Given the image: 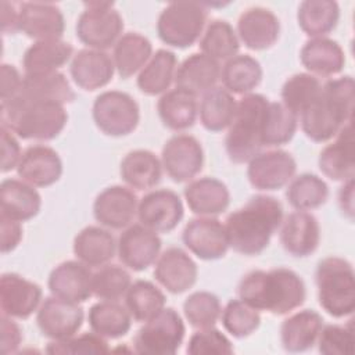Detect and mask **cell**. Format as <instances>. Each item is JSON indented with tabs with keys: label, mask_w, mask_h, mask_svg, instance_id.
I'll return each instance as SVG.
<instances>
[{
	"label": "cell",
	"mask_w": 355,
	"mask_h": 355,
	"mask_svg": "<svg viewBox=\"0 0 355 355\" xmlns=\"http://www.w3.org/2000/svg\"><path fill=\"white\" fill-rule=\"evenodd\" d=\"M49 354H107L110 352L108 343L104 337L92 333H83L80 336H72L64 340H53L47 347Z\"/></svg>",
	"instance_id": "51"
},
{
	"label": "cell",
	"mask_w": 355,
	"mask_h": 355,
	"mask_svg": "<svg viewBox=\"0 0 355 355\" xmlns=\"http://www.w3.org/2000/svg\"><path fill=\"white\" fill-rule=\"evenodd\" d=\"M164 293L148 280H136L125 294V304L136 322H147L165 308Z\"/></svg>",
	"instance_id": "45"
},
{
	"label": "cell",
	"mask_w": 355,
	"mask_h": 355,
	"mask_svg": "<svg viewBox=\"0 0 355 355\" xmlns=\"http://www.w3.org/2000/svg\"><path fill=\"white\" fill-rule=\"evenodd\" d=\"M83 309L72 301L55 295L46 298L36 315L42 334L50 340H64L75 336L83 324Z\"/></svg>",
	"instance_id": "14"
},
{
	"label": "cell",
	"mask_w": 355,
	"mask_h": 355,
	"mask_svg": "<svg viewBox=\"0 0 355 355\" xmlns=\"http://www.w3.org/2000/svg\"><path fill=\"white\" fill-rule=\"evenodd\" d=\"M184 208L178 193L158 189L147 193L137 207L140 223L157 233L172 232L182 220Z\"/></svg>",
	"instance_id": "13"
},
{
	"label": "cell",
	"mask_w": 355,
	"mask_h": 355,
	"mask_svg": "<svg viewBox=\"0 0 355 355\" xmlns=\"http://www.w3.org/2000/svg\"><path fill=\"white\" fill-rule=\"evenodd\" d=\"M1 341H0V351L3 355L15 352L22 341V330L19 324L7 315H1Z\"/></svg>",
	"instance_id": "55"
},
{
	"label": "cell",
	"mask_w": 355,
	"mask_h": 355,
	"mask_svg": "<svg viewBox=\"0 0 355 355\" xmlns=\"http://www.w3.org/2000/svg\"><path fill=\"white\" fill-rule=\"evenodd\" d=\"M323 327L322 316L313 309H302L283 320L280 326L282 345L287 352H304L316 344Z\"/></svg>",
	"instance_id": "31"
},
{
	"label": "cell",
	"mask_w": 355,
	"mask_h": 355,
	"mask_svg": "<svg viewBox=\"0 0 355 355\" xmlns=\"http://www.w3.org/2000/svg\"><path fill=\"white\" fill-rule=\"evenodd\" d=\"M15 98L25 101H54L65 105L75 100V93L64 73L54 71L25 73L21 90Z\"/></svg>",
	"instance_id": "30"
},
{
	"label": "cell",
	"mask_w": 355,
	"mask_h": 355,
	"mask_svg": "<svg viewBox=\"0 0 355 355\" xmlns=\"http://www.w3.org/2000/svg\"><path fill=\"white\" fill-rule=\"evenodd\" d=\"M269 100L258 93L243 96L225 139L227 157L234 164L248 162L262 147L261 128Z\"/></svg>",
	"instance_id": "5"
},
{
	"label": "cell",
	"mask_w": 355,
	"mask_h": 355,
	"mask_svg": "<svg viewBox=\"0 0 355 355\" xmlns=\"http://www.w3.org/2000/svg\"><path fill=\"white\" fill-rule=\"evenodd\" d=\"M336 136V140L320 151L318 164L322 173L329 179L347 182L355 175L352 122L344 125Z\"/></svg>",
	"instance_id": "25"
},
{
	"label": "cell",
	"mask_w": 355,
	"mask_h": 355,
	"mask_svg": "<svg viewBox=\"0 0 355 355\" xmlns=\"http://www.w3.org/2000/svg\"><path fill=\"white\" fill-rule=\"evenodd\" d=\"M137 207L136 194L125 186L115 184L98 193L93 202V215L100 225L119 230L133 222Z\"/></svg>",
	"instance_id": "17"
},
{
	"label": "cell",
	"mask_w": 355,
	"mask_h": 355,
	"mask_svg": "<svg viewBox=\"0 0 355 355\" xmlns=\"http://www.w3.org/2000/svg\"><path fill=\"white\" fill-rule=\"evenodd\" d=\"M338 205L341 211L352 219L354 216V179L344 182L338 191Z\"/></svg>",
	"instance_id": "59"
},
{
	"label": "cell",
	"mask_w": 355,
	"mask_h": 355,
	"mask_svg": "<svg viewBox=\"0 0 355 355\" xmlns=\"http://www.w3.org/2000/svg\"><path fill=\"white\" fill-rule=\"evenodd\" d=\"M280 243L286 252L297 258L313 254L320 243L318 219L306 211H295L282 220Z\"/></svg>",
	"instance_id": "21"
},
{
	"label": "cell",
	"mask_w": 355,
	"mask_h": 355,
	"mask_svg": "<svg viewBox=\"0 0 355 355\" xmlns=\"http://www.w3.org/2000/svg\"><path fill=\"white\" fill-rule=\"evenodd\" d=\"M286 197L288 204L297 211H311L327 201L329 187L318 175L301 173L290 180Z\"/></svg>",
	"instance_id": "44"
},
{
	"label": "cell",
	"mask_w": 355,
	"mask_h": 355,
	"mask_svg": "<svg viewBox=\"0 0 355 355\" xmlns=\"http://www.w3.org/2000/svg\"><path fill=\"white\" fill-rule=\"evenodd\" d=\"M223 87L236 94H250L262 80V67L248 54H237L220 69Z\"/></svg>",
	"instance_id": "41"
},
{
	"label": "cell",
	"mask_w": 355,
	"mask_h": 355,
	"mask_svg": "<svg viewBox=\"0 0 355 355\" xmlns=\"http://www.w3.org/2000/svg\"><path fill=\"white\" fill-rule=\"evenodd\" d=\"M318 349L324 355H351L354 352V329L348 324L323 326L316 340Z\"/></svg>",
	"instance_id": "52"
},
{
	"label": "cell",
	"mask_w": 355,
	"mask_h": 355,
	"mask_svg": "<svg viewBox=\"0 0 355 355\" xmlns=\"http://www.w3.org/2000/svg\"><path fill=\"white\" fill-rule=\"evenodd\" d=\"M187 322L196 329L212 327L222 313L219 298L209 291H196L183 302Z\"/></svg>",
	"instance_id": "48"
},
{
	"label": "cell",
	"mask_w": 355,
	"mask_h": 355,
	"mask_svg": "<svg viewBox=\"0 0 355 355\" xmlns=\"http://www.w3.org/2000/svg\"><path fill=\"white\" fill-rule=\"evenodd\" d=\"M112 58L103 50L82 49L71 61L69 72L75 85L86 92L107 86L114 76Z\"/></svg>",
	"instance_id": "24"
},
{
	"label": "cell",
	"mask_w": 355,
	"mask_h": 355,
	"mask_svg": "<svg viewBox=\"0 0 355 355\" xmlns=\"http://www.w3.org/2000/svg\"><path fill=\"white\" fill-rule=\"evenodd\" d=\"M1 7V32L3 33H15L19 31V10H17L15 4L3 0L0 3Z\"/></svg>",
	"instance_id": "58"
},
{
	"label": "cell",
	"mask_w": 355,
	"mask_h": 355,
	"mask_svg": "<svg viewBox=\"0 0 355 355\" xmlns=\"http://www.w3.org/2000/svg\"><path fill=\"white\" fill-rule=\"evenodd\" d=\"M72 53V46L61 39L35 42L26 49L22 67L25 73L54 72L71 60Z\"/></svg>",
	"instance_id": "37"
},
{
	"label": "cell",
	"mask_w": 355,
	"mask_h": 355,
	"mask_svg": "<svg viewBox=\"0 0 355 355\" xmlns=\"http://www.w3.org/2000/svg\"><path fill=\"white\" fill-rule=\"evenodd\" d=\"M68 121L62 104L54 101H25L14 98L1 104V126L24 140H53Z\"/></svg>",
	"instance_id": "4"
},
{
	"label": "cell",
	"mask_w": 355,
	"mask_h": 355,
	"mask_svg": "<svg viewBox=\"0 0 355 355\" xmlns=\"http://www.w3.org/2000/svg\"><path fill=\"white\" fill-rule=\"evenodd\" d=\"M182 240L196 257L204 261L219 259L229 250L225 225L212 216L191 219L183 229Z\"/></svg>",
	"instance_id": "15"
},
{
	"label": "cell",
	"mask_w": 355,
	"mask_h": 355,
	"mask_svg": "<svg viewBox=\"0 0 355 355\" xmlns=\"http://www.w3.org/2000/svg\"><path fill=\"white\" fill-rule=\"evenodd\" d=\"M186 327L180 315L173 308H164L144 326L133 338V348L137 354L173 355L180 348Z\"/></svg>",
	"instance_id": "9"
},
{
	"label": "cell",
	"mask_w": 355,
	"mask_h": 355,
	"mask_svg": "<svg viewBox=\"0 0 355 355\" xmlns=\"http://www.w3.org/2000/svg\"><path fill=\"white\" fill-rule=\"evenodd\" d=\"M176 55L173 51L159 49L141 68L137 76V87L147 96L164 94L175 80Z\"/></svg>",
	"instance_id": "38"
},
{
	"label": "cell",
	"mask_w": 355,
	"mask_h": 355,
	"mask_svg": "<svg viewBox=\"0 0 355 355\" xmlns=\"http://www.w3.org/2000/svg\"><path fill=\"white\" fill-rule=\"evenodd\" d=\"M0 227H1V254H8L14 251L22 240V226L21 222L8 219L6 216H0Z\"/></svg>",
	"instance_id": "57"
},
{
	"label": "cell",
	"mask_w": 355,
	"mask_h": 355,
	"mask_svg": "<svg viewBox=\"0 0 355 355\" xmlns=\"http://www.w3.org/2000/svg\"><path fill=\"white\" fill-rule=\"evenodd\" d=\"M186 352L190 355H229L234 352V348L232 341L212 326L194 331L189 338Z\"/></svg>",
	"instance_id": "53"
},
{
	"label": "cell",
	"mask_w": 355,
	"mask_h": 355,
	"mask_svg": "<svg viewBox=\"0 0 355 355\" xmlns=\"http://www.w3.org/2000/svg\"><path fill=\"white\" fill-rule=\"evenodd\" d=\"M184 200L190 211L200 216H215L230 204L227 186L216 178H200L184 187Z\"/></svg>",
	"instance_id": "27"
},
{
	"label": "cell",
	"mask_w": 355,
	"mask_h": 355,
	"mask_svg": "<svg viewBox=\"0 0 355 355\" xmlns=\"http://www.w3.org/2000/svg\"><path fill=\"white\" fill-rule=\"evenodd\" d=\"M318 300L333 318H345L355 309V275L352 265L340 257L323 258L315 273Z\"/></svg>",
	"instance_id": "6"
},
{
	"label": "cell",
	"mask_w": 355,
	"mask_h": 355,
	"mask_svg": "<svg viewBox=\"0 0 355 355\" xmlns=\"http://www.w3.org/2000/svg\"><path fill=\"white\" fill-rule=\"evenodd\" d=\"M0 89H1V104H6L17 97L21 90L22 79L18 69L10 64H1L0 69Z\"/></svg>",
	"instance_id": "56"
},
{
	"label": "cell",
	"mask_w": 355,
	"mask_h": 355,
	"mask_svg": "<svg viewBox=\"0 0 355 355\" xmlns=\"http://www.w3.org/2000/svg\"><path fill=\"white\" fill-rule=\"evenodd\" d=\"M21 157V147L14 133L1 126V172H10L17 168Z\"/></svg>",
	"instance_id": "54"
},
{
	"label": "cell",
	"mask_w": 355,
	"mask_h": 355,
	"mask_svg": "<svg viewBox=\"0 0 355 355\" xmlns=\"http://www.w3.org/2000/svg\"><path fill=\"white\" fill-rule=\"evenodd\" d=\"M161 239L157 232L140 225L125 229L116 244L119 261L135 272L146 270L159 257Z\"/></svg>",
	"instance_id": "16"
},
{
	"label": "cell",
	"mask_w": 355,
	"mask_h": 355,
	"mask_svg": "<svg viewBox=\"0 0 355 355\" xmlns=\"http://www.w3.org/2000/svg\"><path fill=\"white\" fill-rule=\"evenodd\" d=\"M42 288L37 283L18 273H3L0 277V306L4 315L28 319L40 305Z\"/></svg>",
	"instance_id": "19"
},
{
	"label": "cell",
	"mask_w": 355,
	"mask_h": 355,
	"mask_svg": "<svg viewBox=\"0 0 355 355\" xmlns=\"http://www.w3.org/2000/svg\"><path fill=\"white\" fill-rule=\"evenodd\" d=\"M197 263L178 247L166 248L155 261V280L172 294H182L197 282Z\"/></svg>",
	"instance_id": "20"
},
{
	"label": "cell",
	"mask_w": 355,
	"mask_h": 355,
	"mask_svg": "<svg viewBox=\"0 0 355 355\" xmlns=\"http://www.w3.org/2000/svg\"><path fill=\"white\" fill-rule=\"evenodd\" d=\"M237 103L225 87H212L202 94L198 114L202 126L209 132H220L229 128Z\"/></svg>",
	"instance_id": "42"
},
{
	"label": "cell",
	"mask_w": 355,
	"mask_h": 355,
	"mask_svg": "<svg viewBox=\"0 0 355 355\" xmlns=\"http://www.w3.org/2000/svg\"><path fill=\"white\" fill-rule=\"evenodd\" d=\"M76 21V37L94 50L115 46L123 31V19L112 1H86Z\"/></svg>",
	"instance_id": "8"
},
{
	"label": "cell",
	"mask_w": 355,
	"mask_h": 355,
	"mask_svg": "<svg viewBox=\"0 0 355 355\" xmlns=\"http://www.w3.org/2000/svg\"><path fill=\"white\" fill-rule=\"evenodd\" d=\"M92 282L90 266L80 261H64L51 270L47 284L53 295L79 304L92 297Z\"/></svg>",
	"instance_id": "22"
},
{
	"label": "cell",
	"mask_w": 355,
	"mask_h": 355,
	"mask_svg": "<svg viewBox=\"0 0 355 355\" xmlns=\"http://www.w3.org/2000/svg\"><path fill=\"white\" fill-rule=\"evenodd\" d=\"M220 316L225 330L236 338L251 336L261 324L259 312L240 298L230 300L222 309Z\"/></svg>",
	"instance_id": "49"
},
{
	"label": "cell",
	"mask_w": 355,
	"mask_h": 355,
	"mask_svg": "<svg viewBox=\"0 0 355 355\" xmlns=\"http://www.w3.org/2000/svg\"><path fill=\"white\" fill-rule=\"evenodd\" d=\"M354 92L352 76L330 79L322 85L318 100L300 115L305 136L315 143H323L333 139L344 125L352 122Z\"/></svg>",
	"instance_id": "3"
},
{
	"label": "cell",
	"mask_w": 355,
	"mask_h": 355,
	"mask_svg": "<svg viewBox=\"0 0 355 355\" xmlns=\"http://www.w3.org/2000/svg\"><path fill=\"white\" fill-rule=\"evenodd\" d=\"M300 60L311 75L331 76L343 71L345 54L336 40L329 37H312L302 46Z\"/></svg>",
	"instance_id": "32"
},
{
	"label": "cell",
	"mask_w": 355,
	"mask_h": 355,
	"mask_svg": "<svg viewBox=\"0 0 355 355\" xmlns=\"http://www.w3.org/2000/svg\"><path fill=\"white\" fill-rule=\"evenodd\" d=\"M119 173L129 187L147 190L159 183L162 164L157 155L148 150H133L121 161Z\"/></svg>",
	"instance_id": "33"
},
{
	"label": "cell",
	"mask_w": 355,
	"mask_h": 355,
	"mask_svg": "<svg viewBox=\"0 0 355 355\" xmlns=\"http://www.w3.org/2000/svg\"><path fill=\"white\" fill-rule=\"evenodd\" d=\"M17 173L21 180L33 187H47L60 180L62 161L58 153L49 146H31L22 153Z\"/></svg>",
	"instance_id": "23"
},
{
	"label": "cell",
	"mask_w": 355,
	"mask_h": 355,
	"mask_svg": "<svg viewBox=\"0 0 355 355\" xmlns=\"http://www.w3.org/2000/svg\"><path fill=\"white\" fill-rule=\"evenodd\" d=\"M219 79V62L202 53H193L176 68L173 82L178 89L198 96L215 87Z\"/></svg>",
	"instance_id": "29"
},
{
	"label": "cell",
	"mask_w": 355,
	"mask_h": 355,
	"mask_svg": "<svg viewBox=\"0 0 355 355\" xmlns=\"http://www.w3.org/2000/svg\"><path fill=\"white\" fill-rule=\"evenodd\" d=\"M157 111L166 128L172 130L189 129L194 125L198 114L197 96L175 87L161 96Z\"/></svg>",
	"instance_id": "35"
},
{
	"label": "cell",
	"mask_w": 355,
	"mask_h": 355,
	"mask_svg": "<svg viewBox=\"0 0 355 355\" xmlns=\"http://www.w3.org/2000/svg\"><path fill=\"white\" fill-rule=\"evenodd\" d=\"M237 294L258 312L286 315L304 304L306 287L301 276L288 268L258 269L243 276Z\"/></svg>",
	"instance_id": "2"
},
{
	"label": "cell",
	"mask_w": 355,
	"mask_h": 355,
	"mask_svg": "<svg viewBox=\"0 0 355 355\" xmlns=\"http://www.w3.org/2000/svg\"><path fill=\"white\" fill-rule=\"evenodd\" d=\"M96 126L107 136L121 137L130 135L139 125L140 110L136 100L119 90L100 93L92 108Z\"/></svg>",
	"instance_id": "10"
},
{
	"label": "cell",
	"mask_w": 355,
	"mask_h": 355,
	"mask_svg": "<svg viewBox=\"0 0 355 355\" xmlns=\"http://www.w3.org/2000/svg\"><path fill=\"white\" fill-rule=\"evenodd\" d=\"M116 243L114 236L98 226L82 229L73 240V254L87 266L107 265L115 255Z\"/></svg>",
	"instance_id": "34"
},
{
	"label": "cell",
	"mask_w": 355,
	"mask_h": 355,
	"mask_svg": "<svg viewBox=\"0 0 355 355\" xmlns=\"http://www.w3.org/2000/svg\"><path fill=\"white\" fill-rule=\"evenodd\" d=\"M237 33L245 47L251 50H266L277 42L280 22L270 10L251 7L240 15Z\"/></svg>",
	"instance_id": "26"
},
{
	"label": "cell",
	"mask_w": 355,
	"mask_h": 355,
	"mask_svg": "<svg viewBox=\"0 0 355 355\" xmlns=\"http://www.w3.org/2000/svg\"><path fill=\"white\" fill-rule=\"evenodd\" d=\"M298 116L283 103L269 101L261 128V143L268 147H279L288 143L297 130Z\"/></svg>",
	"instance_id": "43"
},
{
	"label": "cell",
	"mask_w": 355,
	"mask_h": 355,
	"mask_svg": "<svg viewBox=\"0 0 355 355\" xmlns=\"http://www.w3.org/2000/svg\"><path fill=\"white\" fill-rule=\"evenodd\" d=\"M207 21L204 3L172 1L159 14L157 21L158 37L168 46L186 49L194 44Z\"/></svg>",
	"instance_id": "7"
},
{
	"label": "cell",
	"mask_w": 355,
	"mask_h": 355,
	"mask_svg": "<svg viewBox=\"0 0 355 355\" xmlns=\"http://www.w3.org/2000/svg\"><path fill=\"white\" fill-rule=\"evenodd\" d=\"M297 162L284 150H269L255 154L248 161L247 178L252 187L273 191L284 187L295 175Z\"/></svg>",
	"instance_id": "11"
},
{
	"label": "cell",
	"mask_w": 355,
	"mask_h": 355,
	"mask_svg": "<svg viewBox=\"0 0 355 355\" xmlns=\"http://www.w3.org/2000/svg\"><path fill=\"white\" fill-rule=\"evenodd\" d=\"M132 280L126 269L118 265H103L93 273V295L105 301H118L130 287Z\"/></svg>",
	"instance_id": "50"
},
{
	"label": "cell",
	"mask_w": 355,
	"mask_h": 355,
	"mask_svg": "<svg viewBox=\"0 0 355 355\" xmlns=\"http://www.w3.org/2000/svg\"><path fill=\"white\" fill-rule=\"evenodd\" d=\"M42 208V197L37 190L18 179H4L0 184L1 216L17 222L35 218Z\"/></svg>",
	"instance_id": "28"
},
{
	"label": "cell",
	"mask_w": 355,
	"mask_h": 355,
	"mask_svg": "<svg viewBox=\"0 0 355 355\" xmlns=\"http://www.w3.org/2000/svg\"><path fill=\"white\" fill-rule=\"evenodd\" d=\"M161 164L166 175L176 183L191 180L204 165L201 143L190 135H175L162 147Z\"/></svg>",
	"instance_id": "12"
},
{
	"label": "cell",
	"mask_w": 355,
	"mask_h": 355,
	"mask_svg": "<svg viewBox=\"0 0 355 355\" xmlns=\"http://www.w3.org/2000/svg\"><path fill=\"white\" fill-rule=\"evenodd\" d=\"M18 28L36 42L61 39L65 21L61 10L49 1H26L19 4Z\"/></svg>",
	"instance_id": "18"
},
{
	"label": "cell",
	"mask_w": 355,
	"mask_h": 355,
	"mask_svg": "<svg viewBox=\"0 0 355 355\" xmlns=\"http://www.w3.org/2000/svg\"><path fill=\"white\" fill-rule=\"evenodd\" d=\"M92 331L104 338H121L132 327V316L128 308L116 301H100L90 306L87 315Z\"/></svg>",
	"instance_id": "39"
},
{
	"label": "cell",
	"mask_w": 355,
	"mask_h": 355,
	"mask_svg": "<svg viewBox=\"0 0 355 355\" xmlns=\"http://www.w3.org/2000/svg\"><path fill=\"white\" fill-rule=\"evenodd\" d=\"M322 92V83L311 73H294L282 87L283 104L300 116L311 104H313Z\"/></svg>",
	"instance_id": "47"
},
{
	"label": "cell",
	"mask_w": 355,
	"mask_h": 355,
	"mask_svg": "<svg viewBox=\"0 0 355 355\" xmlns=\"http://www.w3.org/2000/svg\"><path fill=\"white\" fill-rule=\"evenodd\" d=\"M340 8L333 0H305L298 6L297 21L302 32L312 37H324L338 24Z\"/></svg>",
	"instance_id": "40"
},
{
	"label": "cell",
	"mask_w": 355,
	"mask_h": 355,
	"mask_svg": "<svg viewBox=\"0 0 355 355\" xmlns=\"http://www.w3.org/2000/svg\"><path fill=\"white\" fill-rule=\"evenodd\" d=\"M283 220V207L272 196L257 194L229 214L225 230L229 247L247 257L259 255Z\"/></svg>",
	"instance_id": "1"
},
{
	"label": "cell",
	"mask_w": 355,
	"mask_h": 355,
	"mask_svg": "<svg viewBox=\"0 0 355 355\" xmlns=\"http://www.w3.org/2000/svg\"><path fill=\"white\" fill-rule=\"evenodd\" d=\"M201 53L216 60H230L237 55L240 49L239 37L233 26L223 19H215L208 24L200 40Z\"/></svg>",
	"instance_id": "46"
},
{
	"label": "cell",
	"mask_w": 355,
	"mask_h": 355,
	"mask_svg": "<svg viewBox=\"0 0 355 355\" xmlns=\"http://www.w3.org/2000/svg\"><path fill=\"white\" fill-rule=\"evenodd\" d=\"M151 55V42L137 32H128L122 35L115 43L112 61L118 75L126 79L141 71Z\"/></svg>",
	"instance_id": "36"
}]
</instances>
